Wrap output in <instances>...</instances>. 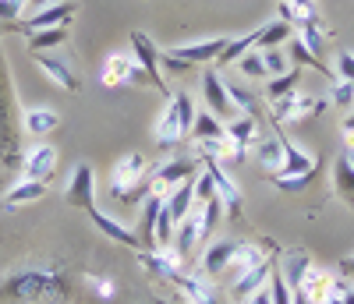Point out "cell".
<instances>
[{
  "instance_id": "cell-34",
  "label": "cell",
  "mask_w": 354,
  "mask_h": 304,
  "mask_svg": "<svg viewBox=\"0 0 354 304\" xmlns=\"http://www.w3.org/2000/svg\"><path fill=\"white\" fill-rule=\"evenodd\" d=\"M298 78H301V68H287L283 75H277V78H270V85H266V99H280V96H287V93H294L298 88Z\"/></svg>"
},
{
  "instance_id": "cell-32",
  "label": "cell",
  "mask_w": 354,
  "mask_h": 304,
  "mask_svg": "<svg viewBox=\"0 0 354 304\" xmlns=\"http://www.w3.org/2000/svg\"><path fill=\"white\" fill-rule=\"evenodd\" d=\"M290 32H294V28L287 25V21H270V25H262L259 28V43H255V50L262 46V50H273V46H283L287 39H290Z\"/></svg>"
},
{
  "instance_id": "cell-21",
  "label": "cell",
  "mask_w": 354,
  "mask_h": 304,
  "mask_svg": "<svg viewBox=\"0 0 354 304\" xmlns=\"http://www.w3.org/2000/svg\"><path fill=\"white\" fill-rule=\"evenodd\" d=\"M163 209L170 212L174 227L181 223L185 216H192V209H195V177L185 180V184H177L174 191H167V195H163Z\"/></svg>"
},
{
  "instance_id": "cell-24",
  "label": "cell",
  "mask_w": 354,
  "mask_h": 304,
  "mask_svg": "<svg viewBox=\"0 0 354 304\" xmlns=\"http://www.w3.org/2000/svg\"><path fill=\"white\" fill-rule=\"evenodd\" d=\"M46 191H50L46 180H18V184H11L4 191V209H21L28 202H39V198H46Z\"/></svg>"
},
{
  "instance_id": "cell-41",
  "label": "cell",
  "mask_w": 354,
  "mask_h": 304,
  "mask_svg": "<svg viewBox=\"0 0 354 304\" xmlns=\"http://www.w3.org/2000/svg\"><path fill=\"white\" fill-rule=\"evenodd\" d=\"M337 68H340V75H337V78L354 82V53H351V50H340V57H337Z\"/></svg>"
},
{
  "instance_id": "cell-35",
  "label": "cell",
  "mask_w": 354,
  "mask_h": 304,
  "mask_svg": "<svg viewBox=\"0 0 354 304\" xmlns=\"http://www.w3.org/2000/svg\"><path fill=\"white\" fill-rule=\"evenodd\" d=\"M238 68H241L245 78H270V75H266V64H262V53H255V50H248L238 60Z\"/></svg>"
},
{
  "instance_id": "cell-4",
  "label": "cell",
  "mask_w": 354,
  "mask_h": 304,
  "mask_svg": "<svg viewBox=\"0 0 354 304\" xmlns=\"http://www.w3.org/2000/svg\"><path fill=\"white\" fill-rule=\"evenodd\" d=\"M195 124V103L188 93H174L156 120V145L160 149H174Z\"/></svg>"
},
{
  "instance_id": "cell-30",
  "label": "cell",
  "mask_w": 354,
  "mask_h": 304,
  "mask_svg": "<svg viewBox=\"0 0 354 304\" xmlns=\"http://www.w3.org/2000/svg\"><path fill=\"white\" fill-rule=\"evenodd\" d=\"M255 160L270 170V173H277L280 163H283V142H280V135H277V138H259V142H255Z\"/></svg>"
},
{
  "instance_id": "cell-18",
  "label": "cell",
  "mask_w": 354,
  "mask_h": 304,
  "mask_svg": "<svg viewBox=\"0 0 354 304\" xmlns=\"http://www.w3.org/2000/svg\"><path fill=\"white\" fill-rule=\"evenodd\" d=\"M36 64L43 68V75L50 78V82H57V88H64V93H78L82 88V82H78V75L71 71V64L68 60H61L57 53H36Z\"/></svg>"
},
{
  "instance_id": "cell-15",
  "label": "cell",
  "mask_w": 354,
  "mask_h": 304,
  "mask_svg": "<svg viewBox=\"0 0 354 304\" xmlns=\"http://www.w3.org/2000/svg\"><path fill=\"white\" fill-rule=\"evenodd\" d=\"M75 18V4L71 0H57V4L36 11V15H28V21H18V28L28 36V32H39V28H61V25H71Z\"/></svg>"
},
{
  "instance_id": "cell-22",
  "label": "cell",
  "mask_w": 354,
  "mask_h": 304,
  "mask_svg": "<svg viewBox=\"0 0 354 304\" xmlns=\"http://www.w3.org/2000/svg\"><path fill=\"white\" fill-rule=\"evenodd\" d=\"M88 216H93V223L110 237V240H117V245H124V248H131V251H145V245H142V237L135 234V230H128L124 223H117V220H110L106 212H100V209H93L88 212Z\"/></svg>"
},
{
  "instance_id": "cell-23",
  "label": "cell",
  "mask_w": 354,
  "mask_h": 304,
  "mask_svg": "<svg viewBox=\"0 0 354 304\" xmlns=\"http://www.w3.org/2000/svg\"><path fill=\"white\" fill-rule=\"evenodd\" d=\"M227 138H230V145H234V152L245 160V152L259 142V117H248V113H241L238 120H230L227 124Z\"/></svg>"
},
{
  "instance_id": "cell-9",
  "label": "cell",
  "mask_w": 354,
  "mask_h": 304,
  "mask_svg": "<svg viewBox=\"0 0 354 304\" xmlns=\"http://www.w3.org/2000/svg\"><path fill=\"white\" fill-rule=\"evenodd\" d=\"M202 167L209 170V177H213V184H216V195H220V202H223V212L234 220V223H241L245 220V198H241V191H238V184L227 177V170L220 167V160H213V156H202Z\"/></svg>"
},
{
  "instance_id": "cell-17",
  "label": "cell",
  "mask_w": 354,
  "mask_h": 304,
  "mask_svg": "<svg viewBox=\"0 0 354 304\" xmlns=\"http://www.w3.org/2000/svg\"><path fill=\"white\" fill-rule=\"evenodd\" d=\"M202 96H205V106H209V113H216L220 120H227V117H234V99H230V93H227V85H223V78L216 75V71H205L202 75Z\"/></svg>"
},
{
  "instance_id": "cell-46",
  "label": "cell",
  "mask_w": 354,
  "mask_h": 304,
  "mask_svg": "<svg viewBox=\"0 0 354 304\" xmlns=\"http://www.w3.org/2000/svg\"><path fill=\"white\" fill-rule=\"evenodd\" d=\"M287 4L301 8V11H319V8H315V0H287Z\"/></svg>"
},
{
  "instance_id": "cell-44",
  "label": "cell",
  "mask_w": 354,
  "mask_h": 304,
  "mask_svg": "<svg viewBox=\"0 0 354 304\" xmlns=\"http://www.w3.org/2000/svg\"><path fill=\"white\" fill-rule=\"evenodd\" d=\"M50 4H57V0H25V11H43V8H50Z\"/></svg>"
},
{
  "instance_id": "cell-10",
  "label": "cell",
  "mask_w": 354,
  "mask_h": 304,
  "mask_svg": "<svg viewBox=\"0 0 354 304\" xmlns=\"http://www.w3.org/2000/svg\"><path fill=\"white\" fill-rule=\"evenodd\" d=\"M100 82H103L106 88H124V85H138V82H145V75L138 71V64H135V57H131V53H110V57L103 60Z\"/></svg>"
},
{
  "instance_id": "cell-48",
  "label": "cell",
  "mask_w": 354,
  "mask_h": 304,
  "mask_svg": "<svg viewBox=\"0 0 354 304\" xmlns=\"http://www.w3.org/2000/svg\"><path fill=\"white\" fill-rule=\"evenodd\" d=\"M347 163L354 167V145H347Z\"/></svg>"
},
{
  "instance_id": "cell-19",
  "label": "cell",
  "mask_w": 354,
  "mask_h": 304,
  "mask_svg": "<svg viewBox=\"0 0 354 304\" xmlns=\"http://www.w3.org/2000/svg\"><path fill=\"white\" fill-rule=\"evenodd\" d=\"M280 142H283V163H280V170L273 177H301V173H315L319 170V160L312 156V152H305L301 145L287 142L283 135H280Z\"/></svg>"
},
{
  "instance_id": "cell-39",
  "label": "cell",
  "mask_w": 354,
  "mask_h": 304,
  "mask_svg": "<svg viewBox=\"0 0 354 304\" xmlns=\"http://www.w3.org/2000/svg\"><path fill=\"white\" fill-rule=\"evenodd\" d=\"M326 304H354V287L347 276H337L333 280V290H330V301Z\"/></svg>"
},
{
  "instance_id": "cell-47",
  "label": "cell",
  "mask_w": 354,
  "mask_h": 304,
  "mask_svg": "<svg viewBox=\"0 0 354 304\" xmlns=\"http://www.w3.org/2000/svg\"><path fill=\"white\" fill-rule=\"evenodd\" d=\"M290 304H308V297H305V294H298V290H294V301H290Z\"/></svg>"
},
{
  "instance_id": "cell-25",
  "label": "cell",
  "mask_w": 354,
  "mask_h": 304,
  "mask_svg": "<svg viewBox=\"0 0 354 304\" xmlns=\"http://www.w3.org/2000/svg\"><path fill=\"white\" fill-rule=\"evenodd\" d=\"M82 283H85V290L93 294L96 301H103V304H117V280L113 276H106V272H100V269H85L82 272Z\"/></svg>"
},
{
  "instance_id": "cell-12",
  "label": "cell",
  "mask_w": 354,
  "mask_h": 304,
  "mask_svg": "<svg viewBox=\"0 0 354 304\" xmlns=\"http://www.w3.org/2000/svg\"><path fill=\"white\" fill-rule=\"evenodd\" d=\"M198 160H167L163 167H156L153 173H149V180H153V191L156 195H167V191H174L177 184H185V180H192L195 173H198Z\"/></svg>"
},
{
  "instance_id": "cell-45",
  "label": "cell",
  "mask_w": 354,
  "mask_h": 304,
  "mask_svg": "<svg viewBox=\"0 0 354 304\" xmlns=\"http://www.w3.org/2000/svg\"><path fill=\"white\" fill-rule=\"evenodd\" d=\"M340 276H347V280H354V255H347V258L340 262Z\"/></svg>"
},
{
  "instance_id": "cell-28",
  "label": "cell",
  "mask_w": 354,
  "mask_h": 304,
  "mask_svg": "<svg viewBox=\"0 0 354 304\" xmlns=\"http://www.w3.org/2000/svg\"><path fill=\"white\" fill-rule=\"evenodd\" d=\"M287 53H290V64H294V68H315L319 75H326L330 82H337V75H333L326 64H322V57L312 53L301 39H290V43H287Z\"/></svg>"
},
{
  "instance_id": "cell-37",
  "label": "cell",
  "mask_w": 354,
  "mask_h": 304,
  "mask_svg": "<svg viewBox=\"0 0 354 304\" xmlns=\"http://www.w3.org/2000/svg\"><path fill=\"white\" fill-rule=\"evenodd\" d=\"M227 93H230V99H234V106H238V110H245L248 117H259V106H255V96L252 93H245V88H238V85H227Z\"/></svg>"
},
{
  "instance_id": "cell-3",
  "label": "cell",
  "mask_w": 354,
  "mask_h": 304,
  "mask_svg": "<svg viewBox=\"0 0 354 304\" xmlns=\"http://www.w3.org/2000/svg\"><path fill=\"white\" fill-rule=\"evenodd\" d=\"M153 191L149 180V160L142 152H124L121 160L110 167V198L121 205H142V198Z\"/></svg>"
},
{
  "instance_id": "cell-6",
  "label": "cell",
  "mask_w": 354,
  "mask_h": 304,
  "mask_svg": "<svg viewBox=\"0 0 354 304\" xmlns=\"http://www.w3.org/2000/svg\"><path fill=\"white\" fill-rule=\"evenodd\" d=\"M131 57H135V64H138V71L145 75V82L149 85H156L160 93L170 99L174 93H170V85H167V78H163V68H160V50H156V43L142 32V28H131Z\"/></svg>"
},
{
  "instance_id": "cell-38",
  "label": "cell",
  "mask_w": 354,
  "mask_h": 304,
  "mask_svg": "<svg viewBox=\"0 0 354 304\" xmlns=\"http://www.w3.org/2000/svg\"><path fill=\"white\" fill-rule=\"evenodd\" d=\"M351 103H354V82H347V78H337V82H333V106H340V110H351Z\"/></svg>"
},
{
  "instance_id": "cell-13",
  "label": "cell",
  "mask_w": 354,
  "mask_h": 304,
  "mask_svg": "<svg viewBox=\"0 0 354 304\" xmlns=\"http://www.w3.org/2000/svg\"><path fill=\"white\" fill-rule=\"evenodd\" d=\"M64 202L71 209H85V212H93L96 209V173L88 163H78L75 173H71V184L64 191Z\"/></svg>"
},
{
  "instance_id": "cell-26",
  "label": "cell",
  "mask_w": 354,
  "mask_h": 304,
  "mask_svg": "<svg viewBox=\"0 0 354 304\" xmlns=\"http://www.w3.org/2000/svg\"><path fill=\"white\" fill-rule=\"evenodd\" d=\"M192 135H195L198 145L223 142V138H227V124H220V117H216V113L198 110V113H195V124H192Z\"/></svg>"
},
{
  "instance_id": "cell-27",
  "label": "cell",
  "mask_w": 354,
  "mask_h": 304,
  "mask_svg": "<svg viewBox=\"0 0 354 304\" xmlns=\"http://www.w3.org/2000/svg\"><path fill=\"white\" fill-rule=\"evenodd\" d=\"M21 124H25L28 135L46 138L50 131H57L61 117H57V110H50V106H36V110H25V113H21Z\"/></svg>"
},
{
  "instance_id": "cell-11",
  "label": "cell",
  "mask_w": 354,
  "mask_h": 304,
  "mask_svg": "<svg viewBox=\"0 0 354 304\" xmlns=\"http://www.w3.org/2000/svg\"><path fill=\"white\" fill-rule=\"evenodd\" d=\"M57 156H61V152H57L53 145L39 142V145H32V149L21 152L18 173H21L25 180H50V173L57 170Z\"/></svg>"
},
{
  "instance_id": "cell-40",
  "label": "cell",
  "mask_w": 354,
  "mask_h": 304,
  "mask_svg": "<svg viewBox=\"0 0 354 304\" xmlns=\"http://www.w3.org/2000/svg\"><path fill=\"white\" fill-rule=\"evenodd\" d=\"M25 11V0H0V21L18 25V15Z\"/></svg>"
},
{
  "instance_id": "cell-5",
  "label": "cell",
  "mask_w": 354,
  "mask_h": 304,
  "mask_svg": "<svg viewBox=\"0 0 354 304\" xmlns=\"http://www.w3.org/2000/svg\"><path fill=\"white\" fill-rule=\"evenodd\" d=\"M270 106H273V120H277V124H305V120L319 117L330 103L319 99V96H305V93H298V88H294V93L273 99Z\"/></svg>"
},
{
  "instance_id": "cell-29",
  "label": "cell",
  "mask_w": 354,
  "mask_h": 304,
  "mask_svg": "<svg viewBox=\"0 0 354 304\" xmlns=\"http://www.w3.org/2000/svg\"><path fill=\"white\" fill-rule=\"evenodd\" d=\"M255 43H259V28H255V32H245V36H238V39H230V43L223 46V53L216 57V68L238 64V60H241L248 50H255Z\"/></svg>"
},
{
  "instance_id": "cell-8",
  "label": "cell",
  "mask_w": 354,
  "mask_h": 304,
  "mask_svg": "<svg viewBox=\"0 0 354 304\" xmlns=\"http://www.w3.org/2000/svg\"><path fill=\"white\" fill-rule=\"evenodd\" d=\"M277 255H280V251L262 255V258H255V262L241 272V276H234V280H230V294H227V297L241 304V301H248L255 290H262L266 283H270V272H273V265H277Z\"/></svg>"
},
{
  "instance_id": "cell-31",
  "label": "cell",
  "mask_w": 354,
  "mask_h": 304,
  "mask_svg": "<svg viewBox=\"0 0 354 304\" xmlns=\"http://www.w3.org/2000/svg\"><path fill=\"white\" fill-rule=\"evenodd\" d=\"M61 43H68V25H61V28H39V32H28V50H32V53L57 50Z\"/></svg>"
},
{
  "instance_id": "cell-14",
  "label": "cell",
  "mask_w": 354,
  "mask_h": 304,
  "mask_svg": "<svg viewBox=\"0 0 354 304\" xmlns=\"http://www.w3.org/2000/svg\"><path fill=\"white\" fill-rule=\"evenodd\" d=\"M198 216H202V205H195L192 216H185L181 223H177L174 245H170L177 255H181V262H185L188 269H195V251H198Z\"/></svg>"
},
{
  "instance_id": "cell-49",
  "label": "cell",
  "mask_w": 354,
  "mask_h": 304,
  "mask_svg": "<svg viewBox=\"0 0 354 304\" xmlns=\"http://www.w3.org/2000/svg\"><path fill=\"white\" fill-rule=\"evenodd\" d=\"M153 304H177V301H163V297H156V301H153Z\"/></svg>"
},
{
  "instance_id": "cell-16",
  "label": "cell",
  "mask_w": 354,
  "mask_h": 304,
  "mask_svg": "<svg viewBox=\"0 0 354 304\" xmlns=\"http://www.w3.org/2000/svg\"><path fill=\"white\" fill-rule=\"evenodd\" d=\"M227 43H230V39H223V36H209V39H198V43L174 46L170 53H174V57H181V60H188L192 68H198V64H216V57L223 53Z\"/></svg>"
},
{
  "instance_id": "cell-43",
  "label": "cell",
  "mask_w": 354,
  "mask_h": 304,
  "mask_svg": "<svg viewBox=\"0 0 354 304\" xmlns=\"http://www.w3.org/2000/svg\"><path fill=\"white\" fill-rule=\"evenodd\" d=\"M340 135H344V142H347V145H354V113L340 124Z\"/></svg>"
},
{
  "instance_id": "cell-42",
  "label": "cell",
  "mask_w": 354,
  "mask_h": 304,
  "mask_svg": "<svg viewBox=\"0 0 354 304\" xmlns=\"http://www.w3.org/2000/svg\"><path fill=\"white\" fill-rule=\"evenodd\" d=\"M241 304H273V294H270V283H266L262 290H255L248 301H241Z\"/></svg>"
},
{
  "instance_id": "cell-33",
  "label": "cell",
  "mask_w": 354,
  "mask_h": 304,
  "mask_svg": "<svg viewBox=\"0 0 354 304\" xmlns=\"http://www.w3.org/2000/svg\"><path fill=\"white\" fill-rule=\"evenodd\" d=\"M333 184H337V195L354 209V167L347 163V156L333 163Z\"/></svg>"
},
{
  "instance_id": "cell-1",
  "label": "cell",
  "mask_w": 354,
  "mask_h": 304,
  "mask_svg": "<svg viewBox=\"0 0 354 304\" xmlns=\"http://www.w3.org/2000/svg\"><path fill=\"white\" fill-rule=\"evenodd\" d=\"M0 301H25V304H103L85 290L82 276L64 265H25L0 280Z\"/></svg>"
},
{
  "instance_id": "cell-2",
  "label": "cell",
  "mask_w": 354,
  "mask_h": 304,
  "mask_svg": "<svg viewBox=\"0 0 354 304\" xmlns=\"http://www.w3.org/2000/svg\"><path fill=\"white\" fill-rule=\"evenodd\" d=\"M21 113H18V93H15V78L8 68V53L0 46V184L18 173L21 163Z\"/></svg>"
},
{
  "instance_id": "cell-36",
  "label": "cell",
  "mask_w": 354,
  "mask_h": 304,
  "mask_svg": "<svg viewBox=\"0 0 354 304\" xmlns=\"http://www.w3.org/2000/svg\"><path fill=\"white\" fill-rule=\"evenodd\" d=\"M262 64H266V75H283L290 64H287V57H283V46H273V50H266L262 53Z\"/></svg>"
},
{
  "instance_id": "cell-20",
  "label": "cell",
  "mask_w": 354,
  "mask_h": 304,
  "mask_svg": "<svg viewBox=\"0 0 354 304\" xmlns=\"http://www.w3.org/2000/svg\"><path fill=\"white\" fill-rule=\"evenodd\" d=\"M333 272H326V269H319V265H312L305 276H301V283L294 287L298 294H305L308 297V304H326L330 301V290H333Z\"/></svg>"
},
{
  "instance_id": "cell-7",
  "label": "cell",
  "mask_w": 354,
  "mask_h": 304,
  "mask_svg": "<svg viewBox=\"0 0 354 304\" xmlns=\"http://www.w3.org/2000/svg\"><path fill=\"white\" fill-rule=\"evenodd\" d=\"M255 240H259V237H255ZM255 240H213V245L205 248V255H202L198 272H202V276H209V280L223 276L234 262L245 258V255L255 248Z\"/></svg>"
}]
</instances>
